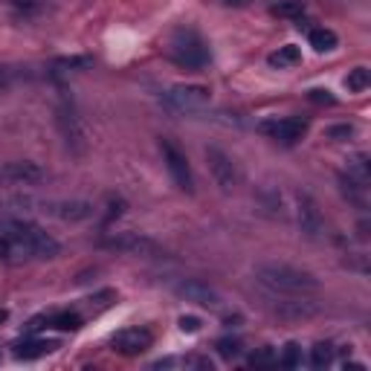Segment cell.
Wrapping results in <instances>:
<instances>
[{
    "label": "cell",
    "mask_w": 371,
    "mask_h": 371,
    "mask_svg": "<svg viewBox=\"0 0 371 371\" xmlns=\"http://www.w3.org/2000/svg\"><path fill=\"white\" fill-rule=\"evenodd\" d=\"M61 253V244L35 224L9 221L0 229V261L23 264V261H44Z\"/></svg>",
    "instance_id": "6da1fadb"
},
{
    "label": "cell",
    "mask_w": 371,
    "mask_h": 371,
    "mask_svg": "<svg viewBox=\"0 0 371 371\" xmlns=\"http://www.w3.org/2000/svg\"><path fill=\"white\" fill-rule=\"evenodd\" d=\"M256 278L258 285L267 287L275 296H307V293H316L319 290V278L307 270H299L293 264L285 261H264L256 264Z\"/></svg>",
    "instance_id": "7a4b0ae2"
},
{
    "label": "cell",
    "mask_w": 371,
    "mask_h": 371,
    "mask_svg": "<svg viewBox=\"0 0 371 371\" xmlns=\"http://www.w3.org/2000/svg\"><path fill=\"white\" fill-rule=\"evenodd\" d=\"M348 177L357 180L360 186H368V183H371V166H368L365 154H357V157L348 160Z\"/></svg>",
    "instance_id": "d6986e66"
},
{
    "label": "cell",
    "mask_w": 371,
    "mask_h": 371,
    "mask_svg": "<svg viewBox=\"0 0 371 371\" xmlns=\"http://www.w3.org/2000/svg\"><path fill=\"white\" fill-rule=\"evenodd\" d=\"M122 209H125V203H122V200H113V198H110V212H108V221L119 218V215H122Z\"/></svg>",
    "instance_id": "4dcf8cb0"
},
{
    "label": "cell",
    "mask_w": 371,
    "mask_h": 371,
    "mask_svg": "<svg viewBox=\"0 0 371 371\" xmlns=\"http://www.w3.org/2000/svg\"><path fill=\"white\" fill-rule=\"evenodd\" d=\"M253 365H273V363H278V357H275V351L273 348H261V351H256L253 354V360H250Z\"/></svg>",
    "instance_id": "4316f807"
},
{
    "label": "cell",
    "mask_w": 371,
    "mask_h": 371,
    "mask_svg": "<svg viewBox=\"0 0 371 371\" xmlns=\"http://www.w3.org/2000/svg\"><path fill=\"white\" fill-rule=\"evenodd\" d=\"M154 343V336L151 331L145 328H125V331H119L113 339H110V346L116 354H125V357H137L142 351H148Z\"/></svg>",
    "instance_id": "7c38bea8"
},
{
    "label": "cell",
    "mask_w": 371,
    "mask_h": 371,
    "mask_svg": "<svg viewBox=\"0 0 371 371\" xmlns=\"http://www.w3.org/2000/svg\"><path fill=\"white\" fill-rule=\"evenodd\" d=\"M278 365H285V368H299L302 365V348L296 343H287L282 348V357H278Z\"/></svg>",
    "instance_id": "cb8c5ba5"
},
{
    "label": "cell",
    "mask_w": 371,
    "mask_h": 371,
    "mask_svg": "<svg viewBox=\"0 0 371 371\" xmlns=\"http://www.w3.org/2000/svg\"><path fill=\"white\" fill-rule=\"evenodd\" d=\"M58 348L55 339H26V343H18L15 346V357L18 360H38V357H47Z\"/></svg>",
    "instance_id": "2e32d148"
},
{
    "label": "cell",
    "mask_w": 371,
    "mask_h": 371,
    "mask_svg": "<svg viewBox=\"0 0 371 371\" xmlns=\"http://www.w3.org/2000/svg\"><path fill=\"white\" fill-rule=\"evenodd\" d=\"M50 325L58 328V331H79L81 328V316L79 314H58V316L50 319Z\"/></svg>",
    "instance_id": "d4e9b609"
},
{
    "label": "cell",
    "mask_w": 371,
    "mask_h": 371,
    "mask_svg": "<svg viewBox=\"0 0 371 371\" xmlns=\"http://www.w3.org/2000/svg\"><path fill=\"white\" fill-rule=\"evenodd\" d=\"M12 206L21 212H41L47 218L64 221V224H79L96 215V206L90 200H29V198H15Z\"/></svg>",
    "instance_id": "3957f363"
},
{
    "label": "cell",
    "mask_w": 371,
    "mask_h": 371,
    "mask_svg": "<svg viewBox=\"0 0 371 371\" xmlns=\"http://www.w3.org/2000/svg\"><path fill=\"white\" fill-rule=\"evenodd\" d=\"M273 311L282 319H307V316H314L319 307H316V302L304 299V296H285L282 293V299L273 304Z\"/></svg>",
    "instance_id": "5bb4252c"
},
{
    "label": "cell",
    "mask_w": 371,
    "mask_h": 371,
    "mask_svg": "<svg viewBox=\"0 0 371 371\" xmlns=\"http://www.w3.org/2000/svg\"><path fill=\"white\" fill-rule=\"evenodd\" d=\"M218 354L227 357V360H232V357L241 354V343H238V339H221V343H218Z\"/></svg>",
    "instance_id": "484cf974"
},
{
    "label": "cell",
    "mask_w": 371,
    "mask_h": 371,
    "mask_svg": "<svg viewBox=\"0 0 371 371\" xmlns=\"http://www.w3.org/2000/svg\"><path fill=\"white\" fill-rule=\"evenodd\" d=\"M275 18H302L304 15V0H275L270 6Z\"/></svg>",
    "instance_id": "ffe728a7"
},
{
    "label": "cell",
    "mask_w": 371,
    "mask_h": 371,
    "mask_svg": "<svg viewBox=\"0 0 371 371\" xmlns=\"http://www.w3.org/2000/svg\"><path fill=\"white\" fill-rule=\"evenodd\" d=\"M6 84H9V79H6V73L0 70V90H6Z\"/></svg>",
    "instance_id": "d6a6232c"
},
{
    "label": "cell",
    "mask_w": 371,
    "mask_h": 371,
    "mask_svg": "<svg viewBox=\"0 0 371 371\" xmlns=\"http://www.w3.org/2000/svg\"><path fill=\"white\" fill-rule=\"evenodd\" d=\"M55 122H58V131H61V137H64L67 148H70L73 154H81L84 145H87V131H84V125H81V116H79L73 99H61V102H58Z\"/></svg>",
    "instance_id": "8992f818"
},
{
    "label": "cell",
    "mask_w": 371,
    "mask_h": 371,
    "mask_svg": "<svg viewBox=\"0 0 371 371\" xmlns=\"http://www.w3.org/2000/svg\"><path fill=\"white\" fill-rule=\"evenodd\" d=\"M206 163H209V171L215 177V183L221 186V192H232L235 186H238V171H235V163L232 157H227V154L221 148H206Z\"/></svg>",
    "instance_id": "8fae6325"
},
{
    "label": "cell",
    "mask_w": 371,
    "mask_h": 371,
    "mask_svg": "<svg viewBox=\"0 0 371 371\" xmlns=\"http://www.w3.org/2000/svg\"><path fill=\"white\" fill-rule=\"evenodd\" d=\"M267 61H270V67L287 70V67H296L299 61H302V50H299L296 44H285V47H278Z\"/></svg>",
    "instance_id": "e0dca14e"
},
{
    "label": "cell",
    "mask_w": 371,
    "mask_h": 371,
    "mask_svg": "<svg viewBox=\"0 0 371 371\" xmlns=\"http://www.w3.org/2000/svg\"><path fill=\"white\" fill-rule=\"evenodd\" d=\"M200 325H203V322H200L198 316H180V331H183V333H198Z\"/></svg>",
    "instance_id": "f1b7e54d"
},
{
    "label": "cell",
    "mask_w": 371,
    "mask_h": 371,
    "mask_svg": "<svg viewBox=\"0 0 371 371\" xmlns=\"http://www.w3.org/2000/svg\"><path fill=\"white\" fill-rule=\"evenodd\" d=\"M368 84H371V73H368V67H354V70L346 76V87H348L351 93H363Z\"/></svg>",
    "instance_id": "7402d4cb"
},
{
    "label": "cell",
    "mask_w": 371,
    "mask_h": 371,
    "mask_svg": "<svg viewBox=\"0 0 371 371\" xmlns=\"http://www.w3.org/2000/svg\"><path fill=\"white\" fill-rule=\"evenodd\" d=\"M258 131L273 137L275 142H282V145H293V142H299L307 134V119H302V116L267 119V122H261V125H258Z\"/></svg>",
    "instance_id": "9c48e42d"
},
{
    "label": "cell",
    "mask_w": 371,
    "mask_h": 371,
    "mask_svg": "<svg viewBox=\"0 0 371 371\" xmlns=\"http://www.w3.org/2000/svg\"><path fill=\"white\" fill-rule=\"evenodd\" d=\"M221 4H224V6H235V9H241V6L250 4V0H221Z\"/></svg>",
    "instance_id": "1f68e13d"
},
{
    "label": "cell",
    "mask_w": 371,
    "mask_h": 371,
    "mask_svg": "<svg viewBox=\"0 0 371 371\" xmlns=\"http://www.w3.org/2000/svg\"><path fill=\"white\" fill-rule=\"evenodd\" d=\"M177 293H180L183 299H189V302H198V304H203V307H212V311H221V307H224L221 293L215 290V287H209V285H203V282H183V285H177Z\"/></svg>",
    "instance_id": "9a60e30c"
},
{
    "label": "cell",
    "mask_w": 371,
    "mask_h": 371,
    "mask_svg": "<svg viewBox=\"0 0 371 371\" xmlns=\"http://www.w3.org/2000/svg\"><path fill=\"white\" fill-rule=\"evenodd\" d=\"M311 363H314L316 368L331 365V363H333V346H331V343H319V346H314V348H311Z\"/></svg>",
    "instance_id": "603a6c76"
},
{
    "label": "cell",
    "mask_w": 371,
    "mask_h": 371,
    "mask_svg": "<svg viewBox=\"0 0 371 371\" xmlns=\"http://www.w3.org/2000/svg\"><path fill=\"white\" fill-rule=\"evenodd\" d=\"M209 99H212V93L203 84H174L166 93V102L174 110H200L209 105Z\"/></svg>",
    "instance_id": "30bf717a"
},
{
    "label": "cell",
    "mask_w": 371,
    "mask_h": 371,
    "mask_svg": "<svg viewBox=\"0 0 371 371\" xmlns=\"http://www.w3.org/2000/svg\"><path fill=\"white\" fill-rule=\"evenodd\" d=\"M311 102H316V105H336V99L331 96V90H311Z\"/></svg>",
    "instance_id": "f546056e"
},
{
    "label": "cell",
    "mask_w": 371,
    "mask_h": 371,
    "mask_svg": "<svg viewBox=\"0 0 371 371\" xmlns=\"http://www.w3.org/2000/svg\"><path fill=\"white\" fill-rule=\"evenodd\" d=\"M169 55L177 61L180 67H186V70H200V67H206L209 64V47H206V41L195 33V29H177V33L171 35V41H169Z\"/></svg>",
    "instance_id": "277c9868"
},
{
    "label": "cell",
    "mask_w": 371,
    "mask_h": 371,
    "mask_svg": "<svg viewBox=\"0 0 371 371\" xmlns=\"http://www.w3.org/2000/svg\"><path fill=\"white\" fill-rule=\"evenodd\" d=\"M90 67H93L90 55H73V58H58L55 61L58 73H79V70H90Z\"/></svg>",
    "instance_id": "44dd1931"
},
{
    "label": "cell",
    "mask_w": 371,
    "mask_h": 371,
    "mask_svg": "<svg viewBox=\"0 0 371 371\" xmlns=\"http://www.w3.org/2000/svg\"><path fill=\"white\" fill-rule=\"evenodd\" d=\"M160 151H163V163L174 180V186L180 192L192 195L195 192V177H192V169H189V160H186V154L171 142V139H163L160 142Z\"/></svg>",
    "instance_id": "52a82bcc"
},
{
    "label": "cell",
    "mask_w": 371,
    "mask_h": 371,
    "mask_svg": "<svg viewBox=\"0 0 371 371\" xmlns=\"http://www.w3.org/2000/svg\"><path fill=\"white\" fill-rule=\"evenodd\" d=\"M296 218H299V229L307 235V238H319L325 232V218L319 206L307 198V195H299L296 200Z\"/></svg>",
    "instance_id": "4fadbf2b"
},
{
    "label": "cell",
    "mask_w": 371,
    "mask_h": 371,
    "mask_svg": "<svg viewBox=\"0 0 371 371\" xmlns=\"http://www.w3.org/2000/svg\"><path fill=\"white\" fill-rule=\"evenodd\" d=\"M47 180V171L33 160H15L0 166V186H38Z\"/></svg>",
    "instance_id": "ba28073f"
},
{
    "label": "cell",
    "mask_w": 371,
    "mask_h": 371,
    "mask_svg": "<svg viewBox=\"0 0 371 371\" xmlns=\"http://www.w3.org/2000/svg\"><path fill=\"white\" fill-rule=\"evenodd\" d=\"M102 246L110 253H122V256H139V258H163L166 250L163 246L142 235V232H110L102 238Z\"/></svg>",
    "instance_id": "5b68a950"
},
{
    "label": "cell",
    "mask_w": 371,
    "mask_h": 371,
    "mask_svg": "<svg viewBox=\"0 0 371 371\" xmlns=\"http://www.w3.org/2000/svg\"><path fill=\"white\" fill-rule=\"evenodd\" d=\"M325 137L339 142V139H348V137H354V128H351V125H333V128H328V131H325Z\"/></svg>",
    "instance_id": "83f0119b"
},
{
    "label": "cell",
    "mask_w": 371,
    "mask_h": 371,
    "mask_svg": "<svg viewBox=\"0 0 371 371\" xmlns=\"http://www.w3.org/2000/svg\"><path fill=\"white\" fill-rule=\"evenodd\" d=\"M311 47L316 50V52H331V50H336V33L333 29H325V26H319V29H311Z\"/></svg>",
    "instance_id": "ac0fdd59"
}]
</instances>
